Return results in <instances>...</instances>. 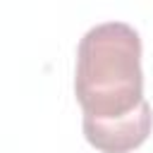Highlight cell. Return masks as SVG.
<instances>
[{
    "mask_svg": "<svg viewBox=\"0 0 153 153\" xmlns=\"http://www.w3.org/2000/svg\"><path fill=\"white\" fill-rule=\"evenodd\" d=\"M74 93L88 120H117L143 98L141 38L124 22H103L84 33L76 48Z\"/></svg>",
    "mask_w": 153,
    "mask_h": 153,
    "instance_id": "obj_1",
    "label": "cell"
},
{
    "mask_svg": "<svg viewBox=\"0 0 153 153\" xmlns=\"http://www.w3.org/2000/svg\"><path fill=\"white\" fill-rule=\"evenodd\" d=\"M153 127V112L148 100L136 110L117 120H88L84 117V136L100 153H129L139 148Z\"/></svg>",
    "mask_w": 153,
    "mask_h": 153,
    "instance_id": "obj_2",
    "label": "cell"
}]
</instances>
